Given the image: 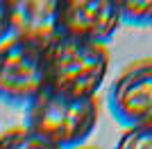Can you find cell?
<instances>
[{"label": "cell", "mask_w": 152, "mask_h": 149, "mask_svg": "<svg viewBox=\"0 0 152 149\" xmlns=\"http://www.w3.org/2000/svg\"><path fill=\"white\" fill-rule=\"evenodd\" d=\"M45 90L70 99H91L109 72L107 45L55 36L43 48Z\"/></svg>", "instance_id": "1"}, {"label": "cell", "mask_w": 152, "mask_h": 149, "mask_svg": "<svg viewBox=\"0 0 152 149\" xmlns=\"http://www.w3.org/2000/svg\"><path fill=\"white\" fill-rule=\"evenodd\" d=\"M100 118L98 99H70L43 90L25 108V127L57 149H77L93 133Z\"/></svg>", "instance_id": "2"}, {"label": "cell", "mask_w": 152, "mask_h": 149, "mask_svg": "<svg viewBox=\"0 0 152 149\" xmlns=\"http://www.w3.org/2000/svg\"><path fill=\"white\" fill-rule=\"evenodd\" d=\"M43 90V48L18 38L0 43V102L27 108Z\"/></svg>", "instance_id": "3"}, {"label": "cell", "mask_w": 152, "mask_h": 149, "mask_svg": "<svg viewBox=\"0 0 152 149\" xmlns=\"http://www.w3.org/2000/svg\"><path fill=\"white\" fill-rule=\"evenodd\" d=\"M109 113L127 129H152V56L132 61L116 74L107 93Z\"/></svg>", "instance_id": "4"}, {"label": "cell", "mask_w": 152, "mask_h": 149, "mask_svg": "<svg viewBox=\"0 0 152 149\" xmlns=\"http://www.w3.org/2000/svg\"><path fill=\"white\" fill-rule=\"evenodd\" d=\"M118 2L114 0H61L57 2L59 36L107 45L121 27Z\"/></svg>", "instance_id": "5"}, {"label": "cell", "mask_w": 152, "mask_h": 149, "mask_svg": "<svg viewBox=\"0 0 152 149\" xmlns=\"http://www.w3.org/2000/svg\"><path fill=\"white\" fill-rule=\"evenodd\" d=\"M12 38L45 45L57 36V2L52 0H7Z\"/></svg>", "instance_id": "6"}, {"label": "cell", "mask_w": 152, "mask_h": 149, "mask_svg": "<svg viewBox=\"0 0 152 149\" xmlns=\"http://www.w3.org/2000/svg\"><path fill=\"white\" fill-rule=\"evenodd\" d=\"M0 149H57L34 131H30L25 124L9 127L0 133Z\"/></svg>", "instance_id": "7"}, {"label": "cell", "mask_w": 152, "mask_h": 149, "mask_svg": "<svg viewBox=\"0 0 152 149\" xmlns=\"http://www.w3.org/2000/svg\"><path fill=\"white\" fill-rule=\"evenodd\" d=\"M123 25L150 27L152 25V0H116Z\"/></svg>", "instance_id": "8"}, {"label": "cell", "mask_w": 152, "mask_h": 149, "mask_svg": "<svg viewBox=\"0 0 152 149\" xmlns=\"http://www.w3.org/2000/svg\"><path fill=\"white\" fill-rule=\"evenodd\" d=\"M116 149H152V129H127L118 138Z\"/></svg>", "instance_id": "9"}, {"label": "cell", "mask_w": 152, "mask_h": 149, "mask_svg": "<svg viewBox=\"0 0 152 149\" xmlns=\"http://www.w3.org/2000/svg\"><path fill=\"white\" fill-rule=\"evenodd\" d=\"M12 38V27H9V12H7V0H0V43Z\"/></svg>", "instance_id": "10"}, {"label": "cell", "mask_w": 152, "mask_h": 149, "mask_svg": "<svg viewBox=\"0 0 152 149\" xmlns=\"http://www.w3.org/2000/svg\"><path fill=\"white\" fill-rule=\"evenodd\" d=\"M77 149H100V147H86V145H82V147H77Z\"/></svg>", "instance_id": "11"}]
</instances>
